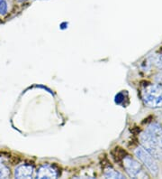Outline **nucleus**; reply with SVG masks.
Returning a JSON list of instances; mask_svg holds the SVG:
<instances>
[{
  "instance_id": "f257e3e1",
  "label": "nucleus",
  "mask_w": 162,
  "mask_h": 179,
  "mask_svg": "<svg viewBox=\"0 0 162 179\" xmlns=\"http://www.w3.org/2000/svg\"><path fill=\"white\" fill-rule=\"evenodd\" d=\"M144 105L151 109L162 108V84H149L141 90Z\"/></svg>"
},
{
  "instance_id": "f03ea898",
  "label": "nucleus",
  "mask_w": 162,
  "mask_h": 179,
  "mask_svg": "<svg viewBox=\"0 0 162 179\" xmlns=\"http://www.w3.org/2000/svg\"><path fill=\"white\" fill-rule=\"evenodd\" d=\"M134 154L137 158L142 162L144 165L150 171L153 176H157L159 174V166L155 160V158L151 156V154L145 149L143 147H139L134 150Z\"/></svg>"
},
{
  "instance_id": "7ed1b4c3",
  "label": "nucleus",
  "mask_w": 162,
  "mask_h": 179,
  "mask_svg": "<svg viewBox=\"0 0 162 179\" xmlns=\"http://www.w3.org/2000/svg\"><path fill=\"white\" fill-rule=\"evenodd\" d=\"M123 166L132 178H149L141 165L131 157H125L123 158Z\"/></svg>"
},
{
  "instance_id": "20e7f679",
  "label": "nucleus",
  "mask_w": 162,
  "mask_h": 179,
  "mask_svg": "<svg viewBox=\"0 0 162 179\" xmlns=\"http://www.w3.org/2000/svg\"><path fill=\"white\" fill-rule=\"evenodd\" d=\"M146 132L157 146L162 148V126L160 124L151 123L148 127Z\"/></svg>"
},
{
  "instance_id": "39448f33",
  "label": "nucleus",
  "mask_w": 162,
  "mask_h": 179,
  "mask_svg": "<svg viewBox=\"0 0 162 179\" xmlns=\"http://www.w3.org/2000/svg\"><path fill=\"white\" fill-rule=\"evenodd\" d=\"M37 178H57L58 177V173L55 170V168L50 165H42L38 171H37Z\"/></svg>"
},
{
  "instance_id": "423d86ee",
  "label": "nucleus",
  "mask_w": 162,
  "mask_h": 179,
  "mask_svg": "<svg viewBox=\"0 0 162 179\" xmlns=\"http://www.w3.org/2000/svg\"><path fill=\"white\" fill-rule=\"evenodd\" d=\"M33 175V167L31 165H22L16 167L15 171V178H32Z\"/></svg>"
},
{
  "instance_id": "0eeeda50",
  "label": "nucleus",
  "mask_w": 162,
  "mask_h": 179,
  "mask_svg": "<svg viewBox=\"0 0 162 179\" xmlns=\"http://www.w3.org/2000/svg\"><path fill=\"white\" fill-rule=\"evenodd\" d=\"M104 177L106 178H114V179H123L125 178V177L123 175H122L121 173H119L117 171H115L113 168H107L104 172Z\"/></svg>"
},
{
  "instance_id": "6e6552de",
  "label": "nucleus",
  "mask_w": 162,
  "mask_h": 179,
  "mask_svg": "<svg viewBox=\"0 0 162 179\" xmlns=\"http://www.w3.org/2000/svg\"><path fill=\"white\" fill-rule=\"evenodd\" d=\"M10 176V168L0 158V178H7Z\"/></svg>"
},
{
  "instance_id": "1a4fd4ad",
  "label": "nucleus",
  "mask_w": 162,
  "mask_h": 179,
  "mask_svg": "<svg viewBox=\"0 0 162 179\" xmlns=\"http://www.w3.org/2000/svg\"><path fill=\"white\" fill-rule=\"evenodd\" d=\"M8 12V6L6 0H0V15H6Z\"/></svg>"
},
{
  "instance_id": "9d476101",
  "label": "nucleus",
  "mask_w": 162,
  "mask_h": 179,
  "mask_svg": "<svg viewBox=\"0 0 162 179\" xmlns=\"http://www.w3.org/2000/svg\"><path fill=\"white\" fill-rule=\"evenodd\" d=\"M153 62H154V64H155L159 69H162V54H157V55L153 58Z\"/></svg>"
},
{
  "instance_id": "9b49d317",
  "label": "nucleus",
  "mask_w": 162,
  "mask_h": 179,
  "mask_svg": "<svg viewBox=\"0 0 162 179\" xmlns=\"http://www.w3.org/2000/svg\"><path fill=\"white\" fill-rule=\"evenodd\" d=\"M124 94L122 93V92H120V93H118L117 95L115 96V103H117V104H122V102H123V101H124Z\"/></svg>"
},
{
  "instance_id": "f8f14e48",
  "label": "nucleus",
  "mask_w": 162,
  "mask_h": 179,
  "mask_svg": "<svg viewBox=\"0 0 162 179\" xmlns=\"http://www.w3.org/2000/svg\"><path fill=\"white\" fill-rule=\"evenodd\" d=\"M26 1H28V0H17L18 3H24V2H26Z\"/></svg>"
}]
</instances>
